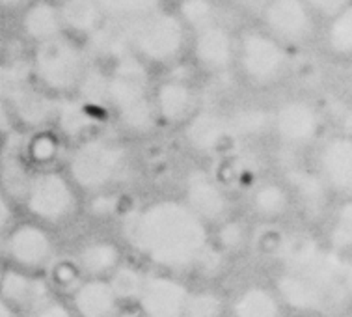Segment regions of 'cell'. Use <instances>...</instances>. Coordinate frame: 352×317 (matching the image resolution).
Returning a JSON list of instances; mask_svg holds the SVG:
<instances>
[{
	"label": "cell",
	"mask_w": 352,
	"mask_h": 317,
	"mask_svg": "<svg viewBox=\"0 0 352 317\" xmlns=\"http://www.w3.org/2000/svg\"><path fill=\"white\" fill-rule=\"evenodd\" d=\"M291 51L259 26H246L237 32L235 69L254 88H272L291 72Z\"/></svg>",
	"instance_id": "obj_7"
},
{
	"label": "cell",
	"mask_w": 352,
	"mask_h": 317,
	"mask_svg": "<svg viewBox=\"0 0 352 317\" xmlns=\"http://www.w3.org/2000/svg\"><path fill=\"white\" fill-rule=\"evenodd\" d=\"M28 317H75L73 316V311L67 308L65 305H62L60 300H47L45 305L39 306L38 310L32 311Z\"/></svg>",
	"instance_id": "obj_43"
},
{
	"label": "cell",
	"mask_w": 352,
	"mask_h": 317,
	"mask_svg": "<svg viewBox=\"0 0 352 317\" xmlns=\"http://www.w3.org/2000/svg\"><path fill=\"white\" fill-rule=\"evenodd\" d=\"M282 300L278 293L254 284L237 293L231 305L233 317H282Z\"/></svg>",
	"instance_id": "obj_27"
},
{
	"label": "cell",
	"mask_w": 352,
	"mask_h": 317,
	"mask_svg": "<svg viewBox=\"0 0 352 317\" xmlns=\"http://www.w3.org/2000/svg\"><path fill=\"white\" fill-rule=\"evenodd\" d=\"M32 0H0V13L2 15H19Z\"/></svg>",
	"instance_id": "obj_46"
},
{
	"label": "cell",
	"mask_w": 352,
	"mask_h": 317,
	"mask_svg": "<svg viewBox=\"0 0 352 317\" xmlns=\"http://www.w3.org/2000/svg\"><path fill=\"white\" fill-rule=\"evenodd\" d=\"M328 248L352 258V200H343L333 209L327 230Z\"/></svg>",
	"instance_id": "obj_34"
},
{
	"label": "cell",
	"mask_w": 352,
	"mask_h": 317,
	"mask_svg": "<svg viewBox=\"0 0 352 317\" xmlns=\"http://www.w3.org/2000/svg\"><path fill=\"white\" fill-rule=\"evenodd\" d=\"M90 64L86 45L67 34L30 47L28 54L34 83L56 99L75 96Z\"/></svg>",
	"instance_id": "obj_5"
},
{
	"label": "cell",
	"mask_w": 352,
	"mask_h": 317,
	"mask_svg": "<svg viewBox=\"0 0 352 317\" xmlns=\"http://www.w3.org/2000/svg\"><path fill=\"white\" fill-rule=\"evenodd\" d=\"M209 224L185 201L162 198L131 215L125 235L142 258L164 271H188L211 250Z\"/></svg>",
	"instance_id": "obj_2"
},
{
	"label": "cell",
	"mask_w": 352,
	"mask_h": 317,
	"mask_svg": "<svg viewBox=\"0 0 352 317\" xmlns=\"http://www.w3.org/2000/svg\"><path fill=\"white\" fill-rule=\"evenodd\" d=\"M62 151V136L49 127L25 131V155L34 172L51 170Z\"/></svg>",
	"instance_id": "obj_29"
},
{
	"label": "cell",
	"mask_w": 352,
	"mask_h": 317,
	"mask_svg": "<svg viewBox=\"0 0 352 317\" xmlns=\"http://www.w3.org/2000/svg\"><path fill=\"white\" fill-rule=\"evenodd\" d=\"M125 26L129 47L136 58L151 67L172 69L188 52L190 32L173 8H160Z\"/></svg>",
	"instance_id": "obj_4"
},
{
	"label": "cell",
	"mask_w": 352,
	"mask_h": 317,
	"mask_svg": "<svg viewBox=\"0 0 352 317\" xmlns=\"http://www.w3.org/2000/svg\"><path fill=\"white\" fill-rule=\"evenodd\" d=\"M73 306L78 317H116L120 300L109 280L88 278L73 292Z\"/></svg>",
	"instance_id": "obj_24"
},
{
	"label": "cell",
	"mask_w": 352,
	"mask_h": 317,
	"mask_svg": "<svg viewBox=\"0 0 352 317\" xmlns=\"http://www.w3.org/2000/svg\"><path fill=\"white\" fill-rule=\"evenodd\" d=\"M2 245L8 259L21 271L38 272L51 265L54 258V241L39 222H21L12 226Z\"/></svg>",
	"instance_id": "obj_12"
},
{
	"label": "cell",
	"mask_w": 352,
	"mask_h": 317,
	"mask_svg": "<svg viewBox=\"0 0 352 317\" xmlns=\"http://www.w3.org/2000/svg\"><path fill=\"white\" fill-rule=\"evenodd\" d=\"M349 90H351V96H352V72H351V77H349Z\"/></svg>",
	"instance_id": "obj_49"
},
{
	"label": "cell",
	"mask_w": 352,
	"mask_h": 317,
	"mask_svg": "<svg viewBox=\"0 0 352 317\" xmlns=\"http://www.w3.org/2000/svg\"><path fill=\"white\" fill-rule=\"evenodd\" d=\"M218 241H220V246L224 248L226 252L239 250V248L246 243V230H244V226L241 222H235V220L228 219L220 224Z\"/></svg>",
	"instance_id": "obj_39"
},
{
	"label": "cell",
	"mask_w": 352,
	"mask_h": 317,
	"mask_svg": "<svg viewBox=\"0 0 352 317\" xmlns=\"http://www.w3.org/2000/svg\"><path fill=\"white\" fill-rule=\"evenodd\" d=\"M322 129V114L306 98H287L272 109V131L282 146L302 149L311 146Z\"/></svg>",
	"instance_id": "obj_10"
},
{
	"label": "cell",
	"mask_w": 352,
	"mask_h": 317,
	"mask_svg": "<svg viewBox=\"0 0 352 317\" xmlns=\"http://www.w3.org/2000/svg\"><path fill=\"white\" fill-rule=\"evenodd\" d=\"M131 168L129 149L112 136L90 135L78 140L67 159V177L91 195L109 193Z\"/></svg>",
	"instance_id": "obj_6"
},
{
	"label": "cell",
	"mask_w": 352,
	"mask_h": 317,
	"mask_svg": "<svg viewBox=\"0 0 352 317\" xmlns=\"http://www.w3.org/2000/svg\"><path fill=\"white\" fill-rule=\"evenodd\" d=\"M307 8L311 10L315 19L327 25L328 21L336 19L340 13H343L349 6H352V0H304Z\"/></svg>",
	"instance_id": "obj_40"
},
{
	"label": "cell",
	"mask_w": 352,
	"mask_h": 317,
	"mask_svg": "<svg viewBox=\"0 0 352 317\" xmlns=\"http://www.w3.org/2000/svg\"><path fill=\"white\" fill-rule=\"evenodd\" d=\"M153 107L159 122L185 125L198 112L199 91L190 78L170 73L153 86Z\"/></svg>",
	"instance_id": "obj_13"
},
{
	"label": "cell",
	"mask_w": 352,
	"mask_h": 317,
	"mask_svg": "<svg viewBox=\"0 0 352 317\" xmlns=\"http://www.w3.org/2000/svg\"><path fill=\"white\" fill-rule=\"evenodd\" d=\"M15 131H21L15 123V118H13L12 110L4 101H0V138L12 135Z\"/></svg>",
	"instance_id": "obj_44"
},
{
	"label": "cell",
	"mask_w": 352,
	"mask_h": 317,
	"mask_svg": "<svg viewBox=\"0 0 352 317\" xmlns=\"http://www.w3.org/2000/svg\"><path fill=\"white\" fill-rule=\"evenodd\" d=\"M52 2H56V4H60V2H64V0H52Z\"/></svg>",
	"instance_id": "obj_50"
},
{
	"label": "cell",
	"mask_w": 352,
	"mask_h": 317,
	"mask_svg": "<svg viewBox=\"0 0 352 317\" xmlns=\"http://www.w3.org/2000/svg\"><path fill=\"white\" fill-rule=\"evenodd\" d=\"M293 206V198L283 182H259L250 195L252 211L263 220L282 219Z\"/></svg>",
	"instance_id": "obj_28"
},
{
	"label": "cell",
	"mask_w": 352,
	"mask_h": 317,
	"mask_svg": "<svg viewBox=\"0 0 352 317\" xmlns=\"http://www.w3.org/2000/svg\"><path fill=\"white\" fill-rule=\"evenodd\" d=\"M0 274H2V271H0Z\"/></svg>",
	"instance_id": "obj_51"
},
{
	"label": "cell",
	"mask_w": 352,
	"mask_h": 317,
	"mask_svg": "<svg viewBox=\"0 0 352 317\" xmlns=\"http://www.w3.org/2000/svg\"><path fill=\"white\" fill-rule=\"evenodd\" d=\"M107 107L127 133L149 135L159 123L151 96V69L129 52L107 65Z\"/></svg>",
	"instance_id": "obj_3"
},
{
	"label": "cell",
	"mask_w": 352,
	"mask_h": 317,
	"mask_svg": "<svg viewBox=\"0 0 352 317\" xmlns=\"http://www.w3.org/2000/svg\"><path fill=\"white\" fill-rule=\"evenodd\" d=\"M185 140L199 155H217L226 151L237 136L226 112L199 107L198 112L185 123Z\"/></svg>",
	"instance_id": "obj_15"
},
{
	"label": "cell",
	"mask_w": 352,
	"mask_h": 317,
	"mask_svg": "<svg viewBox=\"0 0 352 317\" xmlns=\"http://www.w3.org/2000/svg\"><path fill=\"white\" fill-rule=\"evenodd\" d=\"M78 269L90 278H102L110 276L112 272L122 265V250L110 239H90L75 254Z\"/></svg>",
	"instance_id": "obj_25"
},
{
	"label": "cell",
	"mask_w": 352,
	"mask_h": 317,
	"mask_svg": "<svg viewBox=\"0 0 352 317\" xmlns=\"http://www.w3.org/2000/svg\"><path fill=\"white\" fill-rule=\"evenodd\" d=\"M51 282L58 287H64V289H77L80 285V269H78L77 261L75 259H58L56 263H51Z\"/></svg>",
	"instance_id": "obj_38"
},
{
	"label": "cell",
	"mask_w": 352,
	"mask_h": 317,
	"mask_svg": "<svg viewBox=\"0 0 352 317\" xmlns=\"http://www.w3.org/2000/svg\"><path fill=\"white\" fill-rule=\"evenodd\" d=\"M0 297L12 306L13 310L30 316L39 306L51 300V284L36 272L6 269L0 274Z\"/></svg>",
	"instance_id": "obj_19"
},
{
	"label": "cell",
	"mask_w": 352,
	"mask_h": 317,
	"mask_svg": "<svg viewBox=\"0 0 352 317\" xmlns=\"http://www.w3.org/2000/svg\"><path fill=\"white\" fill-rule=\"evenodd\" d=\"M25 155V131H15L0 142V188L10 200H25L34 177Z\"/></svg>",
	"instance_id": "obj_17"
},
{
	"label": "cell",
	"mask_w": 352,
	"mask_h": 317,
	"mask_svg": "<svg viewBox=\"0 0 352 317\" xmlns=\"http://www.w3.org/2000/svg\"><path fill=\"white\" fill-rule=\"evenodd\" d=\"M190 292L179 280L168 274L146 276L138 305L144 317H183Z\"/></svg>",
	"instance_id": "obj_18"
},
{
	"label": "cell",
	"mask_w": 352,
	"mask_h": 317,
	"mask_svg": "<svg viewBox=\"0 0 352 317\" xmlns=\"http://www.w3.org/2000/svg\"><path fill=\"white\" fill-rule=\"evenodd\" d=\"M0 317H19V311L13 310L2 297H0Z\"/></svg>",
	"instance_id": "obj_47"
},
{
	"label": "cell",
	"mask_w": 352,
	"mask_h": 317,
	"mask_svg": "<svg viewBox=\"0 0 352 317\" xmlns=\"http://www.w3.org/2000/svg\"><path fill=\"white\" fill-rule=\"evenodd\" d=\"M257 19V26L289 51L306 49L319 36V21L304 0H263Z\"/></svg>",
	"instance_id": "obj_8"
},
{
	"label": "cell",
	"mask_w": 352,
	"mask_h": 317,
	"mask_svg": "<svg viewBox=\"0 0 352 317\" xmlns=\"http://www.w3.org/2000/svg\"><path fill=\"white\" fill-rule=\"evenodd\" d=\"M30 83H34V78L28 58H10L0 62V101L8 103Z\"/></svg>",
	"instance_id": "obj_35"
},
{
	"label": "cell",
	"mask_w": 352,
	"mask_h": 317,
	"mask_svg": "<svg viewBox=\"0 0 352 317\" xmlns=\"http://www.w3.org/2000/svg\"><path fill=\"white\" fill-rule=\"evenodd\" d=\"M315 172L330 193L352 200V136L336 135L320 144L315 153Z\"/></svg>",
	"instance_id": "obj_14"
},
{
	"label": "cell",
	"mask_w": 352,
	"mask_h": 317,
	"mask_svg": "<svg viewBox=\"0 0 352 317\" xmlns=\"http://www.w3.org/2000/svg\"><path fill=\"white\" fill-rule=\"evenodd\" d=\"M228 118L239 140L259 138L272 131V110L265 109L261 105H239L237 109L231 110Z\"/></svg>",
	"instance_id": "obj_30"
},
{
	"label": "cell",
	"mask_w": 352,
	"mask_h": 317,
	"mask_svg": "<svg viewBox=\"0 0 352 317\" xmlns=\"http://www.w3.org/2000/svg\"><path fill=\"white\" fill-rule=\"evenodd\" d=\"M173 10L190 34L222 21V8L218 0H177Z\"/></svg>",
	"instance_id": "obj_31"
},
{
	"label": "cell",
	"mask_w": 352,
	"mask_h": 317,
	"mask_svg": "<svg viewBox=\"0 0 352 317\" xmlns=\"http://www.w3.org/2000/svg\"><path fill=\"white\" fill-rule=\"evenodd\" d=\"M276 256L282 261L276 278V293L282 305L300 314L324 317L340 316L349 308L351 256L333 252L300 233L278 241Z\"/></svg>",
	"instance_id": "obj_1"
},
{
	"label": "cell",
	"mask_w": 352,
	"mask_h": 317,
	"mask_svg": "<svg viewBox=\"0 0 352 317\" xmlns=\"http://www.w3.org/2000/svg\"><path fill=\"white\" fill-rule=\"evenodd\" d=\"M185 204L205 224H222L230 215V198L222 185L205 170H192L185 177Z\"/></svg>",
	"instance_id": "obj_16"
},
{
	"label": "cell",
	"mask_w": 352,
	"mask_h": 317,
	"mask_svg": "<svg viewBox=\"0 0 352 317\" xmlns=\"http://www.w3.org/2000/svg\"><path fill=\"white\" fill-rule=\"evenodd\" d=\"M25 208L43 224H60L77 211V190L71 179L58 170L36 172L26 193Z\"/></svg>",
	"instance_id": "obj_9"
},
{
	"label": "cell",
	"mask_w": 352,
	"mask_h": 317,
	"mask_svg": "<svg viewBox=\"0 0 352 317\" xmlns=\"http://www.w3.org/2000/svg\"><path fill=\"white\" fill-rule=\"evenodd\" d=\"M116 317H144L140 314H133V311H125V314H118Z\"/></svg>",
	"instance_id": "obj_48"
},
{
	"label": "cell",
	"mask_w": 352,
	"mask_h": 317,
	"mask_svg": "<svg viewBox=\"0 0 352 317\" xmlns=\"http://www.w3.org/2000/svg\"><path fill=\"white\" fill-rule=\"evenodd\" d=\"M283 183L291 193L293 204L298 206L306 219L319 220L324 217L330 204V190L315 170L289 166L283 174Z\"/></svg>",
	"instance_id": "obj_20"
},
{
	"label": "cell",
	"mask_w": 352,
	"mask_h": 317,
	"mask_svg": "<svg viewBox=\"0 0 352 317\" xmlns=\"http://www.w3.org/2000/svg\"><path fill=\"white\" fill-rule=\"evenodd\" d=\"M224 303L212 292L190 293L183 317H222Z\"/></svg>",
	"instance_id": "obj_37"
},
{
	"label": "cell",
	"mask_w": 352,
	"mask_h": 317,
	"mask_svg": "<svg viewBox=\"0 0 352 317\" xmlns=\"http://www.w3.org/2000/svg\"><path fill=\"white\" fill-rule=\"evenodd\" d=\"M56 103V98H52L36 83H30L6 105L21 131H38L54 123Z\"/></svg>",
	"instance_id": "obj_21"
},
{
	"label": "cell",
	"mask_w": 352,
	"mask_h": 317,
	"mask_svg": "<svg viewBox=\"0 0 352 317\" xmlns=\"http://www.w3.org/2000/svg\"><path fill=\"white\" fill-rule=\"evenodd\" d=\"M332 118L336 125L340 127V135L352 136V105H346L343 101H336L330 107Z\"/></svg>",
	"instance_id": "obj_41"
},
{
	"label": "cell",
	"mask_w": 352,
	"mask_h": 317,
	"mask_svg": "<svg viewBox=\"0 0 352 317\" xmlns=\"http://www.w3.org/2000/svg\"><path fill=\"white\" fill-rule=\"evenodd\" d=\"M322 45L336 58L352 60V6L324 25Z\"/></svg>",
	"instance_id": "obj_32"
},
{
	"label": "cell",
	"mask_w": 352,
	"mask_h": 317,
	"mask_svg": "<svg viewBox=\"0 0 352 317\" xmlns=\"http://www.w3.org/2000/svg\"><path fill=\"white\" fill-rule=\"evenodd\" d=\"M96 110L86 107L82 101H78L75 96L60 98L54 112V123L58 127V135L82 140L91 135V129L96 125Z\"/></svg>",
	"instance_id": "obj_26"
},
{
	"label": "cell",
	"mask_w": 352,
	"mask_h": 317,
	"mask_svg": "<svg viewBox=\"0 0 352 317\" xmlns=\"http://www.w3.org/2000/svg\"><path fill=\"white\" fill-rule=\"evenodd\" d=\"M110 23L129 25L166 6L168 0H96Z\"/></svg>",
	"instance_id": "obj_33"
},
{
	"label": "cell",
	"mask_w": 352,
	"mask_h": 317,
	"mask_svg": "<svg viewBox=\"0 0 352 317\" xmlns=\"http://www.w3.org/2000/svg\"><path fill=\"white\" fill-rule=\"evenodd\" d=\"M64 34L77 39L80 43H88L96 34H99L109 23L96 0H64L58 4Z\"/></svg>",
	"instance_id": "obj_23"
},
{
	"label": "cell",
	"mask_w": 352,
	"mask_h": 317,
	"mask_svg": "<svg viewBox=\"0 0 352 317\" xmlns=\"http://www.w3.org/2000/svg\"><path fill=\"white\" fill-rule=\"evenodd\" d=\"M144 282H146V276L142 274L140 269L129 263H122L110 274L109 280L118 300H138Z\"/></svg>",
	"instance_id": "obj_36"
},
{
	"label": "cell",
	"mask_w": 352,
	"mask_h": 317,
	"mask_svg": "<svg viewBox=\"0 0 352 317\" xmlns=\"http://www.w3.org/2000/svg\"><path fill=\"white\" fill-rule=\"evenodd\" d=\"M91 209H94V215L107 217V215H110L116 209V200L109 195V193H101V195L94 196Z\"/></svg>",
	"instance_id": "obj_45"
},
{
	"label": "cell",
	"mask_w": 352,
	"mask_h": 317,
	"mask_svg": "<svg viewBox=\"0 0 352 317\" xmlns=\"http://www.w3.org/2000/svg\"><path fill=\"white\" fill-rule=\"evenodd\" d=\"M13 226V208L12 200L0 188V243L6 239L8 232Z\"/></svg>",
	"instance_id": "obj_42"
},
{
	"label": "cell",
	"mask_w": 352,
	"mask_h": 317,
	"mask_svg": "<svg viewBox=\"0 0 352 317\" xmlns=\"http://www.w3.org/2000/svg\"><path fill=\"white\" fill-rule=\"evenodd\" d=\"M188 54L192 58L194 67L207 75H224L235 69V56H237V32L218 21L214 25L201 28L190 34L188 41Z\"/></svg>",
	"instance_id": "obj_11"
},
{
	"label": "cell",
	"mask_w": 352,
	"mask_h": 317,
	"mask_svg": "<svg viewBox=\"0 0 352 317\" xmlns=\"http://www.w3.org/2000/svg\"><path fill=\"white\" fill-rule=\"evenodd\" d=\"M19 34L28 45H39L64 34L60 6L52 0H32L17 15Z\"/></svg>",
	"instance_id": "obj_22"
}]
</instances>
